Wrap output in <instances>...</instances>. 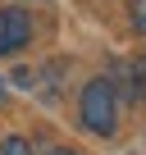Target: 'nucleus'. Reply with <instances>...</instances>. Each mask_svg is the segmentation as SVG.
I'll list each match as a JSON object with an SVG mask.
<instances>
[{
	"label": "nucleus",
	"mask_w": 146,
	"mask_h": 155,
	"mask_svg": "<svg viewBox=\"0 0 146 155\" xmlns=\"http://www.w3.org/2000/svg\"><path fill=\"white\" fill-rule=\"evenodd\" d=\"M128 14H132V28L146 37V0H132V5H128Z\"/></svg>",
	"instance_id": "obj_5"
},
{
	"label": "nucleus",
	"mask_w": 146,
	"mask_h": 155,
	"mask_svg": "<svg viewBox=\"0 0 146 155\" xmlns=\"http://www.w3.org/2000/svg\"><path fill=\"white\" fill-rule=\"evenodd\" d=\"M119 73H123V91H128V101H146V59L119 64Z\"/></svg>",
	"instance_id": "obj_3"
},
{
	"label": "nucleus",
	"mask_w": 146,
	"mask_h": 155,
	"mask_svg": "<svg viewBox=\"0 0 146 155\" xmlns=\"http://www.w3.org/2000/svg\"><path fill=\"white\" fill-rule=\"evenodd\" d=\"M46 155H78V150H73V146H50Z\"/></svg>",
	"instance_id": "obj_6"
},
{
	"label": "nucleus",
	"mask_w": 146,
	"mask_h": 155,
	"mask_svg": "<svg viewBox=\"0 0 146 155\" xmlns=\"http://www.w3.org/2000/svg\"><path fill=\"white\" fill-rule=\"evenodd\" d=\"M0 155H32V146H28V137H18V132H9L5 141H0Z\"/></svg>",
	"instance_id": "obj_4"
},
{
	"label": "nucleus",
	"mask_w": 146,
	"mask_h": 155,
	"mask_svg": "<svg viewBox=\"0 0 146 155\" xmlns=\"http://www.w3.org/2000/svg\"><path fill=\"white\" fill-rule=\"evenodd\" d=\"M78 119H82L87 132H96V137H114V128H119V91H114L110 78H96V82L82 87Z\"/></svg>",
	"instance_id": "obj_1"
},
{
	"label": "nucleus",
	"mask_w": 146,
	"mask_h": 155,
	"mask_svg": "<svg viewBox=\"0 0 146 155\" xmlns=\"http://www.w3.org/2000/svg\"><path fill=\"white\" fill-rule=\"evenodd\" d=\"M28 41H32V18H28V9L5 5V9H0V55H18V50H28Z\"/></svg>",
	"instance_id": "obj_2"
}]
</instances>
